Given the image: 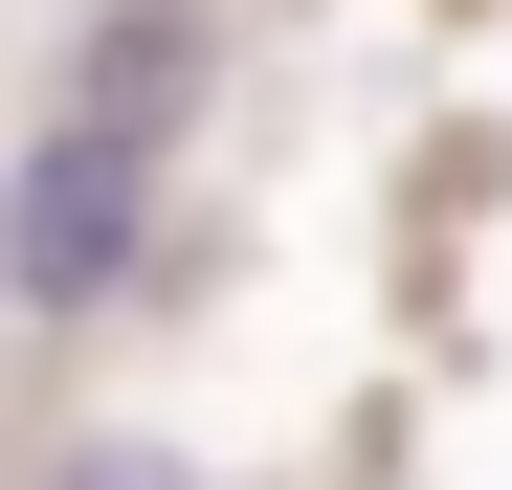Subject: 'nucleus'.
I'll return each mask as SVG.
<instances>
[{"label": "nucleus", "instance_id": "f03ea898", "mask_svg": "<svg viewBox=\"0 0 512 490\" xmlns=\"http://www.w3.org/2000/svg\"><path fill=\"white\" fill-rule=\"evenodd\" d=\"M179 112H201V0H112V23H90V90H67V134H90V156H156Z\"/></svg>", "mask_w": 512, "mask_h": 490}, {"label": "nucleus", "instance_id": "f257e3e1", "mask_svg": "<svg viewBox=\"0 0 512 490\" xmlns=\"http://www.w3.org/2000/svg\"><path fill=\"white\" fill-rule=\"evenodd\" d=\"M134 245H156V156H90V134H45L23 179H0V290H23V312H90Z\"/></svg>", "mask_w": 512, "mask_h": 490}, {"label": "nucleus", "instance_id": "7ed1b4c3", "mask_svg": "<svg viewBox=\"0 0 512 490\" xmlns=\"http://www.w3.org/2000/svg\"><path fill=\"white\" fill-rule=\"evenodd\" d=\"M67 490H201L179 446H67Z\"/></svg>", "mask_w": 512, "mask_h": 490}]
</instances>
